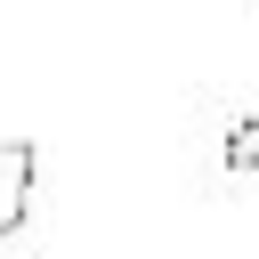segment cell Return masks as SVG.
<instances>
[{
  "label": "cell",
  "instance_id": "cell-1",
  "mask_svg": "<svg viewBox=\"0 0 259 259\" xmlns=\"http://www.w3.org/2000/svg\"><path fill=\"white\" fill-rule=\"evenodd\" d=\"M32 186H40V146L32 138H0V243L32 219Z\"/></svg>",
  "mask_w": 259,
  "mask_h": 259
},
{
  "label": "cell",
  "instance_id": "cell-2",
  "mask_svg": "<svg viewBox=\"0 0 259 259\" xmlns=\"http://www.w3.org/2000/svg\"><path fill=\"white\" fill-rule=\"evenodd\" d=\"M210 146H219V170H227V178H251V170H259V105H251V113H227Z\"/></svg>",
  "mask_w": 259,
  "mask_h": 259
}]
</instances>
